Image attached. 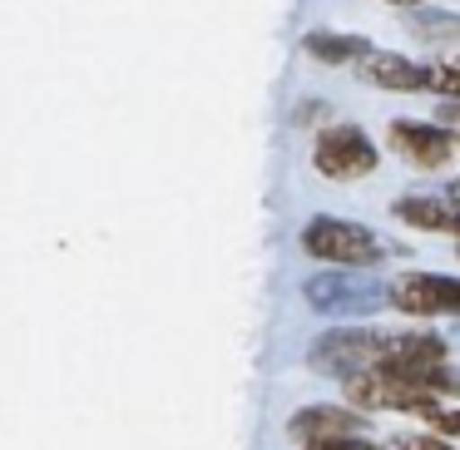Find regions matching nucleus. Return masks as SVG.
Masks as SVG:
<instances>
[{
    "label": "nucleus",
    "mask_w": 460,
    "mask_h": 450,
    "mask_svg": "<svg viewBox=\"0 0 460 450\" xmlns=\"http://www.w3.org/2000/svg\"><path fill=\"white\" fill-rule=\"evenodd\" d=\"M411 35L430 45H460V15H436V11H416L411 15Z\"/></svg>",
    "instance_id": "9b49d317"
},
{
    "label": "nucleus",
    "mask_w": 460,
    "mask_h": 450,
    "mask_svg": "<svg viewBox=\"0 0 460 450\" xmlns=\"http://www.w3.org/2000/svg\"><path fill=\"white\" fill-rule=\"evenodd\" d=\"M381 361H386V331H357V327L322 331L307 351V366L337 381H351L361 371H381Z\"/></svg>",
    "instance_id": "f257e3e1"
},
{
    "label": "nucleus",
    "mask_w": 460,
    "mask_h": 450,
    "mask_svg": "<svg viewBox=\"0 0 460 450\" xmlns=\"http://www.w3.org/2000/svg\"><path fill=\"white\" fill-rule=\"evenodd\" d=\"M288 430L302 446H317V440H332V436H361V420L347 406H302L288 420Z\"/></svg>",
    "instance_id": "6e6552de"
},
{
    "label": "nucleus",
    "mask_w": 460,
    "mask_h": 450,
    "mask_svg": "<svg viewBox=\"0 0 460 450\" xmlns=\"http://www.w3.org/2000/svg\"><path fill=\"white\" fill-rule=\"evenodd\" d=\"M391 144L406 163L416 169H440L460 154V134L446 129V124H416V119H396L391 124Z\"/></svg>",
    "instance_id": "423d86ee"
},
{
    "label": "nucleus",
    "mask_w": 460,
    "mask_h": 450,
    "mask_svg": "<svg viewBox=\"0 0 460 450\" xmlns=\"http://www.w3.org/2000/svg\"><path fill=\"white\" fill-rule=\"evenodd\" d=\"M307 450H381V446L367 436H332V440H317V446H307Z\"/></svg>",
    "instance_id": "ddd939ff"
},
{
    "label": "nucleus",
    "mask_w": 460,
    "mask_h": 450,
    "mask_svg": "<svg viewBox=\"0 0 460 450\" xmlns=\"http://www.w3.org/2000/svg\"><path fill=\"white\" fill-rule=\"evenodd\" d=\"M391 450H450L440 436H396V446Z\"/></svg>",
    "instance_id": "4468645a"
},
{
    "label": "nucleus",
    "mask_w": 460,
    "mask_h": 450,
    "mask_svg": "<svg viewBox=\"0 0 460 450\" xmlns=\"http://www.w3.org/2000/svg\"><path fill=\"white\" fill-rule=\"evenodd\" d=\"M302 50L322 65H357V60H371V55H376L361 35H337V31H312L307 40H302Z\"/></svg>",
    "instance_id": "9d476101"
},
{
    "label": "nucleus",
    "mask_w": 460,
    "mask_h": 450,
    "mask_svg": "<svg viewBox=\"0 0 460 450\" xmlns=\"http://www.w3.org/2000/svg\"><path fill=\"white\" fill-rule=\"evenodd\" d=\"M396 218L420 233H456L460 238V203L436 199V193H416V199H396Z\"/></svg>",
    "instance_id": "1a4fd4ad"
},
{
    "label": "nucleus",
    "mask_w": 460,
    "mask_h": 450,
    "mask_svg": "<svg viewBox=\"0 0 460 450\" xmlns=\"http://www.w3.org/2000/svg\"><path fill=\"white\" fill-rule=\"evenodd\" d=\"M312 169L332 183H351V179H367L376 169V144L357 129V124H337L317 139L312 149Z\"/></svg>",
    "instance_id": "20e7f679"
},
{
    "label": "nucleus",
    "mask_w": 460,
    "mask_h": 450,
    "mask_svg": "<svg viewBox=\"0 0 460 450\" xmlns=\"http://www.w3.org/2000/svg\"><path fill=\"white\" fill-rule=\"evenodd\" d=\"M302 248L322 262H341V268H361V262L381 258L376 233H367L361 223H347V218H327V213L302 228Z\"/></svg>",
    "instance_id": "7ed1b4c3"
},
{
    "label": "nucleus",
    "mask_w": 460,
    "mask_h": 450,
    "mask_svg": "<svg viewBox=\"0 0 460 450\" xmlns=\"http://www.w3.org/2000/svg\"><path fill=\"white\" fill-rule=\"evenodd\" d=\"M436 430H440V436H460V410H440Z\"/></svg>",
    "instance_id": "2eb2a0df"
},
{
    "label": "nucleus",
    "mask_w": 460,
    "mask_h": 450,
    "mask_svg": "<svg viewBox=\"0 0 460 450\" xmlns=\"http://www.w3.org/2000/svg\"><path fill=\"white\" fill-rule=\"evenodd\" d=\"M430 90L446 94V100L460 104V60H446V65H430Z\"/></svg>",
    "instance_id": "f8f14e48"
},
{
    "label": "nucleus",
    "mask_w": 460,
    "mask_h": 450,
    "mask_svg": "<svg viewBox=\"0 0 460 450\" xmlns=\"http://www.w3.org/2000/svg\"><path fill=\"white\" fill-rule=\"evenodd\" d=\"M436 119L440 124H460V104L450 100V104H436Z\"/></svg>",
    "instance_id": "dca6fc26"
},
{
    "label": "nucleus",
    "mask_w": 460,
    "mask_h": 450,
    "mask_svg": "<svg viewBox=\"0 0 460 450\" xmlns=\"http://www.w3.org/2000/svg\"><path fill=\"white\" fill-rule=\"evenodd\" d=\"M446 199H450V203H460V179L450 183V193H446Z\"/></svg>",
    "instance_id": "f3484780"
},
{
    "label": "nucleus",
    "mask_w": 460,
    "mask_h": 450,
    "mask_svg": "<svg viewBox=\"0 0 460 450\" xmlns=\"http://www.w3.org/2000/svg\"><path fill=\"white\" fill-rule=\"evenodd\" d=\"M391 307H401L406 317H460V278L406 272L391 282Z\"/></svg>",
    "instance_id": "39448f33"
},
{
    "label": "nucleus",
    "mask_w": 460,
    "mask_h": 450,
    "mask_svg": "<svg viewBox=\"0 0 460 450\" xmlns=\"http://www.w3.org/2000/svg\"><path fill=\"white\" fill-rule=\"evenodd\" d=\"M361 80L381 84V90H396V94H411V90H430V65H416V60H406V55L376 50L371 60H361Z\"/></svg>",
    "instance_id": "0eeeda50"
},
{
    "label": "nucleus",
    "mask_w": 460,
    "mask_h": 450,
    "mask_svg": "<svg viewBox=\"0 0 460 450\" xmlns=\"http://www.w3.org/2000/svg\"><path fill=\"white\" fill-rule=\"evenodd\" d=\"M391 297V287H381L371 272H322V278L307 282V307L322 312V317H371L381 302Z\"/></svg>",
    "instance_id": "f03ea898"
},
{
    "label": "nucleus",
    "mask_w": 460,
    "mask_h": 450,
    "mask_svg": "<svg viewBox=\"0 0 460 450\" xmlns=\"http://www.w3.org/2000/svg\"><path fill=\"white\" fill-rule=\"evenodd\" d=\"M391 5H420V0H391Z\"/></svg>",
    "instance_id": "a211bd4d"
}]
</instances>
